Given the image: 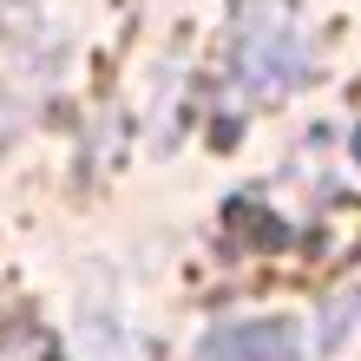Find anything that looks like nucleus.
<instances>
[{"instance_id":"1","label":"nucleus","mask_w":361,"mask_h":361,"mask_svg":"<svg viewBox=\"0 0 361 361\" xmlns=\"http://www.w3.org/2000/svg\"><path fill=\"white\" fill-rule=\"evenodd\" d=\"M230 66L243 92H289L309 73V39L295 27L283 0H243L237 7V39H230Z\"/></svg>"},{"instance_id":"2","label":"nucleus","mask_w":361,"mask_h":361,"mask_svg":"<svg viewBox=\"0 0 361 361\" xmlns=\"http://www.w3.org/2000/svg\"><path fill=\"white\" fill-rule=\"evenodd\" d=\"M204 361H302L289 322H230L204 342Z\"/></svg>"}]
</instances>
